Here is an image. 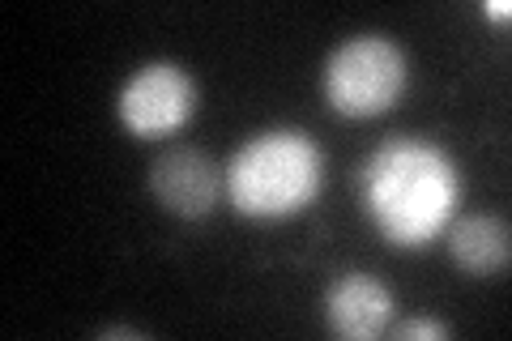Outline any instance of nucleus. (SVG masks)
Masks as SVG:
<instances>
[{
  "label": "nucleus",
  "instance_id": "nucleus-4",
  "mask_svg": "<svg viewBox=\"0 0 512 341\" xmlns=\"http://www.w3.org/2000/svg\"><path fill=\"white\" fill-rule=\"evenodd\" d=\"M120 120L133 137H167L197 111V81L184 64L150 60L120 86Z\"/></svg>",
  "mask_w": 512,
  "mask_h": 341
},
{
  "label": "nucleus",
  "instance_id": "nucleus-7",
  "mask_svg": "<svg viewBox=\"0 0 512 341\" xmlns=\"http://www.w3.org/2000/svg\"><path fill=\"white\" fill-rule=\"evenodd\" d=\"M448 252L453 261L474 273V278H491V273H504L508 269V256H512V239H508V222L504 218H491V214H466L453 222L448 231Z\"/></svg>",
  "mask_w": 512,
  "mask_h": 341
},
{
  "label": "nucleus",
  "instance_id": "nucleus-8",
  "mask_svg": "<svg viewBox=\"0 0 512 341\" xmlns=\"http://www.w3.org/2000/svg\"><path fill=\"white\" fill-rule=\"evenodd\" d=\"M397 341H444L448 337V324L440 320H402L393 329Z\"/></svg>",
  "mask_w": 512,
  "mask_h": 341
},
{
  "label": "nucleus",
  "instance_id": "nucleus-9",
  "mask_svg": "<svg viewBox=\"0 0 512 341\" xmlns=\"http://www.w3.org/2000/svg\"><path fill=\"white\" fill-rule=\"evenodd\" d=\"M99 337L111 341V337H141V333H137V329H128V324H107V329H99Z\"/></svg>",
  "mask_w": 512,
  "mask_h": 341
},
{
  "label": "nucleus",
  "instance_id": "nucleus-1",
  "mask_svg": "<svg viewBox=\"0 0 512 341\" xmlns=\"http://www.w3.org/2000/svg\"><path fill=\"white\" fill-rule=\"evenodd\" d=\"M363 201L389 243L423 248L444 231L461 201L457 162L436 141L393 137L367 158Z\"/></svg>",
  "mask_w": 512,
  "mask_h": 341
},
{
  "label": "nucleus",
  "instance_id": "nucleus-2",
  "mask_svg": "<svg viewBox=\"0 0 512 341\" xmlns=\"http://www.w3.org/2000/svg\"><path fill=\"white\" fill-rule=\"evenodd\" d=\"M325 184V154L303 128H269L244 141L227 167V197L244 218L299 214Z\"/></svg>",
  "mask_w": 512,
  "mask_h": 341
},
{
  "label": "nucleus",
  "instance_id": "nucleus-10",
  "mask_svg": "<svg viewBox=\"0 0 512 341\" xmlns=\"http://www.w3.org/2000/svg\"><path fill=\"white\" fill-rule=\"evenodd\" d=\"M487 18H508V0H487Z\"/></svg>",
  "mask_w": 512,
  "mask_h": 341
},
{
  "label": "nucleus",
  "instance_id": "nucleus-3",
  "mask_svg": "<svg viewBox=\"0 0 512 341\" xmlns=\"http://www.w3.org/2000/svg\"><path fill=\"white\" fill-rule=\"evenodd\" d=\"M406 90V56L384 35L346 39L325 64V99L346 120H372Z\"/></svg>",
  "mask_w": 512,
  "mask_h": 341
},
{
  "label": "nucleus",
  "instance_id": "nucleus-5",
  "mask_svg": "<svg viewBox=\"0 0 512 341\" xmlns=\"http://www.w3.org/2000/svg\"><path fill=\"white\" fill-rule=\"evenodd\" d=\"M150 192L158 197V205L175 218H210L222 192V175L210 158L192 145H175L163 158H154L150 167Z\"/></svg>",
  "mask_w": 512,
  "mask_h": 341
},
{
  "label": "nucleus",
  "instance_id": "nucleus-6",
  "mask_svg": "<svg viewBox=\"0 0 512 341\" xmlns=\"http://www.w3.org/2000/svg\"><path fill=\"white\" fill-rule=\"evenodd\" d=\"M325 316L333 333L350 341H372L393 324V290L372 273H342L325 290Z\"/></svg>",
  "mask_w": 512,
  "mask_h": 341
}]
</instances>
